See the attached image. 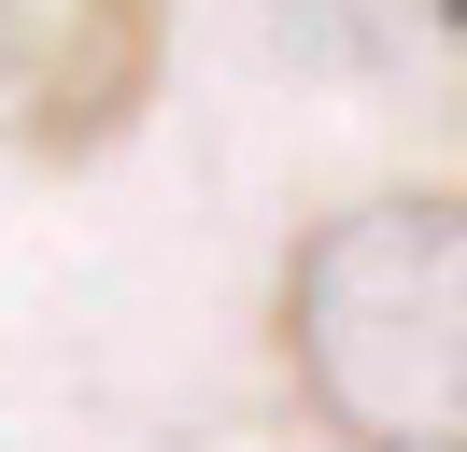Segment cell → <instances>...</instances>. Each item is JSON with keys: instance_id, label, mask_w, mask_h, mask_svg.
<instances>
[{"instance_id": "6da1fadb", "label": "cell", "mask_w": 467, "mask_h": 452, "mask_svg": "<svg viewBox=\"0 0 467 452\" xmlns=\"http://www.w3.org/2000/svg\"><path fill=\"white\" fill-rule=\"evenodd\" d=\"M284 382L340 452H467V198L382 184L284 254Z\"/></svg>"}, {"instance_id": "7a4b0ae2", "label": "cell", "mask_w": 467, "mask_h": 452, "mask_svg": "<svg viewBox=\"0 0 467 452\" xmlns=\"http://www.w3.org/2000/svg\"><path fill=\"white\" fill-rule=\"evenodd\" d=\"M171 85V0H0V156L86 170Z\"/></svg>"}]
</instances>
